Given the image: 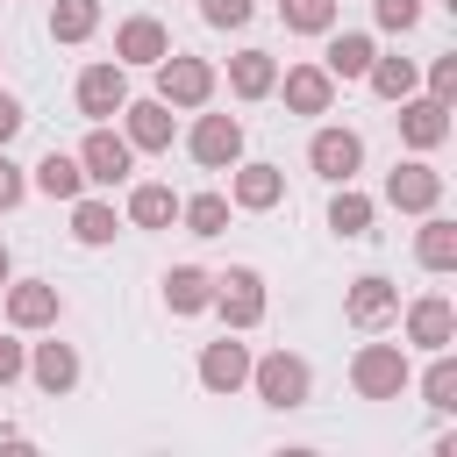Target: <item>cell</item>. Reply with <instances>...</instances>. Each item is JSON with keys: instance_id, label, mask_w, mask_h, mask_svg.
<instances>
[{"instance_id": "5bb4252c", "label": "cell", "mask_w": 457, "mask_h": 457, "mask_svg": "<svg viewBox=\"0 0 457 457\" xmlns=\"http://www.w3.org/2000/svg\"><path fill=\"white\" fill-rule=\"evenodd\" d=\"M286 200V171L278 164H228V207H250V214H264V207H278Z\"/></svg>"}, {"instance_id": "9a60e30c", "label": "cell", "mask_w": 457, "mask_h": 457, "mask_svg": "<svg viewBox=\"0 0 457 457\" xmlns=\"http://www.w3.org/2000/svg\"><path fill=\"white\" fill-rule=\"evenodd\" d=\"M407 343H414V350H450V343H457V307H450L443 293L407 300Z\"/></svg>"}, {"instance_id": "7402d4cb", "label": "cell", "mask_w": 457, "mask_h": 457, "mask_svg": "<svg viewBox=\"0 0 457 457\" xmlns=\"http://www.w3.org/2000/svg\"><path fill=\"white\" fill-rule=\"evenodd\" d=\"M371 221H378V200H371V193H357V186L343 179V186H336V200H328V228H336L343 243H364V236H371Z\"/></svg>"}, {"instance_id": "44dd1931", "label": "cell", "mask_w": 457, "mask_h": 457, "mask_svg": "<svg viewBox=\"0 0 457 457\" xmlns=\"http://www.w3.org/2000/svg\"><path fill=\"white\" fill-rule=\"evenodd\" d=\"M414 264L421 271H457V221L450 214H421V228H414Z\"/></svg>"}, {"instance_id": "7c38bea8", "label": "cell", "mask_w": 457, "mask_h": 457, "mask_svg": "<svg viewBox=\"0 0 457 457\" xmlns=\"http://www.w3.org/2000/svg\"><path fill=\"white\" fill-rule=\"evenodd\" d=\"M307 164H314V179L343 186V179H357V171H364V136H357V129H314Z\"/></svg>"}, {"instance_id": "d4e9b609", "label": "cell", "mask_w": 457, "mask_h": 457, "mask_svg": "<svg viewBox=\"0 0 457 457\" xmlns=\"http://www.w3.org/2000/svg\"><path fill=\"white\" fill-rule=\"evenodd\" d=\"M171 221H179V193L171 186H157V179L129 186V228H171Z\"/></svg>"}, {"instance_id": "7a4b0ae2", "label": "cell", "mask_w": 457, "mask_h": 457, "mask_svg": "<svg viewBox=\"0 0 457 457\" xmlns=\"http://www.w3.org/2000/svg\"><path fill=\"white\" fill-rule=\"evenodd\" d=\"M350 386H357V400H400L414 386V364H407L400 343H364L350 357Z\"/></svg>"}, {"instance_id": "8d00e7d4", "label": "cell", "mask_w": 457, "mask_h": 457, "mask_svg": "<svg viewBox=\"0 0 457 457\" xmlns=\"http://www.w3.org/2000/svg\"><path fill=\"white\" fill-rule=\"evenodd\" d=\"M21 129H29V107H21L14 93H0V150H7V143H14Z\"/></svg>"}, {"instance_id": "8fae6325", "label": "cell", "mask_w": 457, "mask_h": 457, "mask_svg": "<svg viewBox=\"0 0 457 457\" xmlns=\"http://www.w3.org/2000/svg\"><path fill=\"white\" fill-rule=\"evenodd\" d=\"M386 207H400V214H428V207H443V171H436L428 157L393 164V171H386Z\"/></svg>"}, {"instance_id": "6da1fadb", "label": "cell", "mask_w": 457, "mask_h": 457, "mask_svg": "<svg viewBox=\"0 0 457 457\" xmlns=\"http://www.w3.org/2000/svg\"><path fill=\"white\" fill-rule=\"evenodd\" d=\"M250 393H257L264 407L293 414V407L314 400V364H307L300 350H264V357H250Z\"/></svg>"}, {"instance_id": "9c48e42d", "label": "cell", "mask_w": 457, "mask_h": 457, "mask_svg": "<svg viewBox=\"0 0 457 457\" xmlns=\"http://www.w3.org/2000/svg\"><path fill=\"white\" fill-rule=\"evenodd\" d=\"M400 107V143L414 150V157H428V150H443L450 143V100H436V93H407V100H393Z\"/></svg>"}, {"instance_id": "4dcf8cb0", "label": "cell", "mask_w": 457, "mask_h": 457, "mask_svg": "<svg viewBox=\"0 0 457 457\" xmlns=\"http://www.w3.org/2000/svg\"><path fill=\"white\" fill-rule=\"evenodd\" d=\"M278 21L293 36H328L336 29V0H278Z\"/></svg>"}, {"instance_id": "4316f807", "label": "cell", "mask_w": 457, "mask_h": 457, "mask_svg": "<svg viewBox=\"0 0 457 457\" xmlns=\"http://www.w3.org/2000/svg\"><path fill=\"white\" fill-rule=\"evenodd\" d=\"M179 221H186V236H228V193H186L179 200Z\"/></svg>"}, {"instance_id": "f1b7e54d", "label": "cell", "mask_w": 457, "mask_h": 457, "mask_svg": "<svg viewBox=\"0 0 457 457\" xmlns=\"http://www.w3.org/2000/svg\"><path fill=\"white\" fill-rule=\"evenodd\" d=\"M364 86H371L378 100H407V93L421 86V71H414V57H371V71H364Z\"/></svg>"}, {"instance_id": "30bf717a", "label": "cell", "mask_w": 457, "mask_h": 457, "mask_svg": "<svg viewBox=\"0 0 457 457\" xmlns=\"http://www.w3.org/2000/svg\"><path fill=\"white\" fill-rule=\"evenodd\" d=\"M186 150H193L200 171H228V164L243 157V121H236V114H200V121L186 129Z\"/></svg>"}, {"instance_id": "cb8c5ba5", "label": "cell", "mask_w": 457, "mask_h": 457, "mask_svg": "<svg viewBox=\"0 0 457 457\" xmlns=\"http://www.w3.org/2000/svg\"><path fill=\"white\" fill-rule=\"evenodd\" d=\"M271 86H278V57L271 50H236L228 57V93L236 100H264Z\"/></svg>"}, {"instance_id": "f35d334b", "label": "cell", "mask_w": 457, "mask_h": 457, "mask_svg": "<svg viewBox=\"0 0 457 457\" xmlns=\"http://www.w3.org/2000/svg\"><path fill=\"white\" fill-rule=\"evenodd\" d=\"M7 278H14V257H7V243H0V286H7Z\"/></svg>"}, {"instance_id": "836d02e7", "label": "cell", "mask_w": 457, "mask_h": 457, "mask_svg": "<svg viewBox=\"0 0 457 457\" xmlns=\"http://www.w3.org/2000/svg\"><path fill=\"white\" fill-rule=\"evenodd\" d=\"M371 14H378V29H393V36H407V29L421 21V0H371Z\"/></svg>"}, {"instance_id": "d590c367", "label": "cell", "mask_w": 457, "mask_h": 457, "mask_svg": "<svg viewBox=\"0 0 457 457\" xmlns=\"http://www.w3.org/2000/svg\"><path fill=\"white\" fill-rule=\"evenodd\" d=\"M21 200H29V171L0 150V214H7V207H21Z\"/></svg>"}, {"instance_id": "484cf974", "label": "cell", "mask_w": 457, "mask_h": 457, "mask_svg": "<svg viewBox=\"0 0 457 457\" xmlns=\"http://www.w3.org/2000/svg\"><path fill=\"white\" fill-rule=\"evenodd\" d=\"M29 186L43 193V200H79L86 193V171H79V157H64V150H50L36 171H29Z\"/></svg>"}, {"instance_id": "83f0119b", "label": "cell", "mask_w": 457, "mask_h": 457, "mask_svg": "<svg viewBox=\"0 0 457 457\" xmlns=\"http://www.w3.org/2000/svg\"><path fill=\"white\" fill-rule=\"evenodd\" d=\"M114 228H121V214H114L107 200H86V193L71 200V236H79L86 250H100V243H114Z\"/></svg>"}, {"instance_id": "ffe728a7", "label": "cell", "mask_w": 457, "mask_h": 457, "mask_svg": "<svg viewBox=\"0 0 457 457\" xmlns=\"http://www.w3.org/2000/svg\"><path fill=\"white\" fill-rule=\"evenodd\" d=\"M371 57H378V43L364 36V29H328V50H321V71L343 86V79H364L371 71Z\"/></svg>"}, {"instance_id": "8992f818", "label": "cell", "mask_w": 457, "mask_h": 457, "mask_svg": "<svg viewBox=\"0 0 457 457\" xmlns=\"http://www.w3.org/2000/svg\"><path fill=\"white\" fill-rule=\"evenodd\" d=\"M0 300H7V328H57V314H64V293L50 286V278H7L0 286Z\"/></svg>"}, {"instance_id": "ac0fdd59", "label": "cell", "mask_w": 457, "mask_h": 457, "mask_svg": "<svg viewBox=\"0 0 457 457\" xmlns=\"http://www.w3.org/2000/svg\"><path fill=\"white\" fill-rule=\"evenodd\" d=\"M171 50V29L157 21V14H129L121 29H114V64H157Z\"/></svg>"}, {"instance_id": "5b68a950", "label": "cell", "mask_w": 457, "mask_h": 457, "mask_svg": "<svg viewBox=\"0 0 457 457\" xmlns=\"http://www.w3.org/2000/svg\"><path fill=\"white\" fill-rule=\"evenodd\" d=\"M79 171H86V186H129V171H136L129 136H114L107 121H93L86 143H79Z\"/></svg>"}, {"instance_id": "603a6c76", "label": "cell", "mask_w": 457, "mask_h": 457, "mask_svg": "<svg viewBox=\"0 0 457 457\" xmlns=\"http://www.w3.org/2000/svg\"><path fill=\"white\" fill-rule=\"evenodd\" d=\"M164 307H171V314H207V307H214V271L171 264V271H164Z\"/></svg>"}, {"instance_id": "277c9868", "label": "cell", "mask_w": 457, "mask_h": 457, "mask_svg": "<svg viewBox=\"0 0 457 457\" xmlns=\"http://www.w3.org/2000/svg\"><path fill=\"white\" fill-rule=\"evenodd\" d=\"M214 307H221V321L243 336V328H257L264 321V271L257 264H228V271H214Z\"/></svg>"}, {"instance_id": "52a82bcc", "label": "cell", "mask_w": 457, "mask_h": 457, "mask_svg": "<svg viewBox=\"0 0 457 457\" xmlns=\"http://www.w3.org/2000/svg\"><path fill=\"white\" fill-rule=\"evenodd\" d=\"M343 321L350 328H386V321H400V286L386 278V271H364V278H350V293H343Z\"/></svg>"}, {"instance_id": "d6986e66", "label": "cell", "mask_w": 457, "mask_h": 457, "mask_svg": "<svg viewBox=\"0 0 457 457\" xmlns=\"http://www.w3.org/2000/svg\"><path fill=\"white\" fill-rule=\"evenodd\" d=\"M29 378H36V393L64 400V393L79 386V350H71V343H57V336H50V343H36V350H29Z\"/></svg>"}, {"instance_id": "ba28073f", "label": "cell", "mask_w": 457, "mask_h": 457, "mask_svg": "<svg viewBox=\"0 0 457 457\" xmlns=\"http://www.w3.org/2000/svg\"><path fill=\"white\" fill-rule=\"evenodd\" d=\"M79 114L86 121H114L121 114V100H129V64H114V57H100V64H86L79 71Z\"/></svg>"}, {"instance_id": "3957f363", "label": "cell", "mask_w": 457, "mask_h": 457, "mask_svg": "<svg viewBox=\"0 0 457 457\" xmlns=\"http://www.w3.org/2000/svg\"><path fill=\"white\" fill-rule=\"evenodd\" d=\"M150 71H157V100H164V107H207V100H214V64H207V57L164 50Z\"/></svg>"}, {"instance_id": "f546056e", "label": "cell", "mask_w": 457, "mask_h": 457, "mask_svg": "<svg viewBox=\"0 0 457 457\" xmlns=\"http://www.w3.org/2000/svg\"><path fill=\"white\" fill-rule=\"evenodd\" d=\"M100 29V0H57L50 7V43H86Z\"/></svg>"}, {"instance_id": "e575fe53", "label": "cell", "mask_w": 457, "mask_h": 457, "mask_svg": "<svg viewBox=\"0 0 457 457\" xmlns=\"http://www.w3.org/2000/svg\"><path fill=\"white\" fill-rule=\"evenodd\" d=\"M14 378H29V343H21V328L0 336V393H7Z\"/></svg>"}, {"instance_id": "1f68e13d", "label": "cell", "mask_w": 457, "mask_h": 457, "mask_svg": "<svg viewBox=\"0 0 457 457\" xmlns=\"http://www.w3.org/2000/svg\"><path fill=\"white\" fill-rule=\"evenodd\" d=\"M421 400H428L436 414H450V407H457V357H450V350H436V364L421 371Z\"/></svg>"}, {"instance_id": "74e56055", "label": "cell", "mask_w": 457, "mask_h": 457, "mask_svg": "<svg viewBox=\"0 0 457 457\" xmlns=\"http://www.w3.org/2000/svg\"><path fill=\"white\" fill-rule=\"evenodd\" d=\"M428 93L436 100H457V57H436L428 64Z\"/></svg>"}, {"instance_id": "e0dca14e", "label": "cell", "mask_w": 457, "mask_h": 457, "mask_svg": "<svg viewBox=\"0 0 457 457\" xmlns=\"http://www.w3.org/2000/svg\"><path fill=\"white\" fill-rule=\"evenodd\" d=\"M271 93H286V114H328L336 107V79L321 64H286V79Z\"/></svg>"}, {"instance_id": "d6a6232c", "label": "cell", "mask_w": 457, "mask_h": 457, "mask_svg": "<svg viewBox=\"0 0 457 457\" xmlns=\"http://www.w3.org/2000/svg\"><path fill=\"white\" fill-rule=\"evenodd\" d=\"M257 14V0H200V21L207 29H243Z\"/></svg>"}, {"instance_id": "2e32d148", "label": "cell", "mask_w": 457, "mask_h": 457, "mask_svg": "<svg viewBox=\"0 0 457 457\" xmlns=\"http://www.w3.org/2000/svg\"><path fill=\"white\" fill-rule=\"evenodd\" d=\"M200 386L207 393H243L250 386V343H236V328L200 350Z\"/></svg>"}, {"instance_id": "4fadbf2b", "label": "cell", "mask_w": 457, "mask_h": 457, "mask_svg": "<svg viewBox=\"0 0 457 457\" xmlns=\"http://www.w3.org/2000/svg\"><path fill=\"white\" fill-rule=\"evenodd\" d=\"M121 136H129V150L136 157H150V150H171V107L150 93V100H121Z\"/></svg>"}]
</instances>
